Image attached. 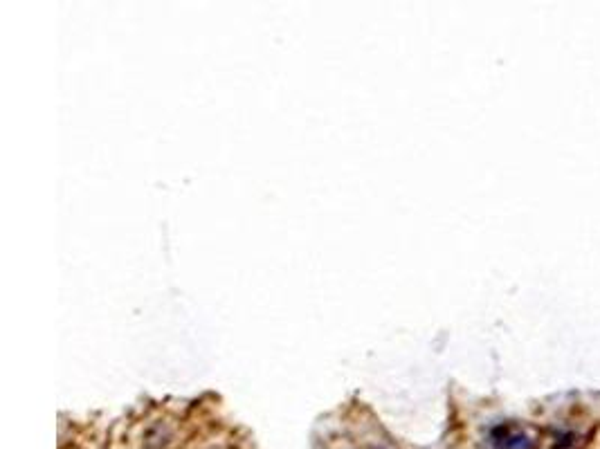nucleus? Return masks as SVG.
I'll return each mask as SVG.
<instances>
[{"label":"nucleus","instance_id":"f257e3e1","mask_svg":"<svg viewBox=\"0 0 600 449\" xmlns=\"http://www.w3.org/2000/svg\"><path fill=\"white\" fill-rule=\"evenodd\" d=\"M495 449H538V438L529 429L517 425H502L493 432Z\"/></svg>","mask_w":600,"mask_h":449}]
</instances>
